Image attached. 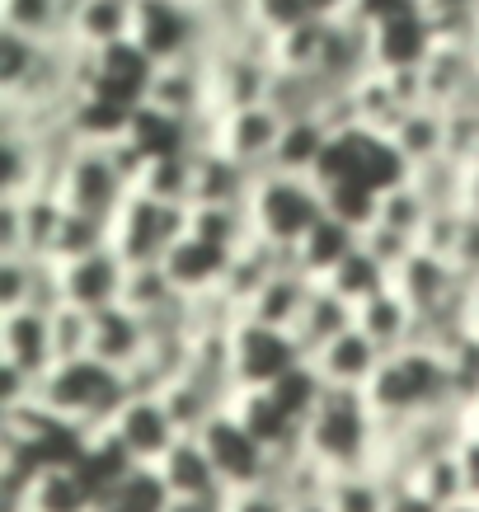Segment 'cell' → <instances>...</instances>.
Listing matches in <instances>:
<instances>
[{
	"label": "cell",
	"instance_id": "cell-1",
	"mask_svg": "<svg viewBox=\"0 0 479 512\" xmlns=\"http://www.w3.org/2000/svg\"><path fill=\"white\" fill-rule=\"evenodd\" d=\"M127 400H132L127 376L104 367V362H94V357L57 362V367L38 381V395H33V404L43 409L47 419L62 423V428H71V433H80V437L104 433Z\"/></svg>",
	"mask_w": 479,
	"mask_h": 512
},
{
	"label": "cell",
	"instance_id": "cell-2",
	"mask_svg": "<svg viewBox=\"0 0 479 512\" xmlns=\"http://www.w3.org/2000/svg\"><path fill=\"white\" fill-rule=\"evenodd\" d=\"M301 451L325 475L376 470V461H381V419L367 404V395L362 390H325L320 409L310 414L306 433H301Z\"/></svg>",
	"mask_w": 479,
	"mask_h": 512
},
{
	"label": "cell",
	"instance_id": "cell-3",
	"mask_svg": "<svg viewBox=\"0 0 479 512\" xmlns=\"http://www.w3.org/2000/svg\"><path fill=\"white\" fill-rule=\"evenodd\" d=\"M367 404L376 409L381 423H414L433 409H447V404H456L451 362L428 343L400 348L381 362L376 381L367 386Z\"/></svg>",
	"mask_w": 479,
	"mask_h": 512
},
{
	"label": "cell",
	"instance_id": "cell-4",
	"mask_svg": "<svg viewBox=\"0 0 479 512\" xmlns=\"http://www.w3.org/2000/svg\"><path fill=\"white\" fill-rule=\"evenodd\" d=\"M132 43L151 57L155 66L193 62L207 57L217 43V19L207 0H137V24Z\"/></svg>",
	"mask_w": 479,
	"mask_h": 512
},
{
	"label": "cell",
	"instance_id": "cell-5",
	"mask_svg": "<svg viewBox=\"0 0 479 512\" xmlns=\"http://www.w3.org/2000/svg\"><path fill=\"white\" fill-rule=\"evenodd\" d=\"M249 217H254V235L278 245L292 254L301 240H306L320 217H325V193L315 179H292V174L268 170L259 174L254 184V198H249Z\"/></svg>",
	"mask_w": 479,
	"mask_h": 512
},
{
	"label": "cell",
	"instance_id": "cell-6",
	"mask_svg": "<svg viewBox=\"0 0 479 512\" xmlns=\"http://www.w3.org/2000/svg\"><path fill=\"white\" fill-rule=\"evenodd\" d=\"M188 235V207L155 202L146 193H132L123 212L113 217V249L123 254V264H165L179 240Z\"/></svg>",
	"mask_w": 479,
	"mask_h": 512
},
{
	"label": "cell",
	"instance_id": "cell-7",
	"mask_svg": "<svg viewBox=\"0 0 479 512\" xmlns=\"http://www.w3.org/2000/svg\"><path fill=\"white\" fill-rule=\"evenodd\" d=\"M57 198L66 202V212H80V217L109 221L113 226V217L123 212V202L132 198V188L123 184V174L113 170V160L104 146H76V151L62 160Z\"/></svg>",
	"mask_w": 479,
	"mask_h": 512
},
{
	"label": "cell",
	"instance_id": "cell-8",
	"mask_svg": "<svg viewBox=\"0 0 479 512\" xmlns=\"http://www.w3.org/2000/svg\"><path fill=\"white\" fill-rule=\"evenodd\" d=\"M306 362L301 343L282 329H263L254 320L231 325V381L235 390H273L287 372Z\"/></svg>",
	"mask_w": 479,
	"mask_h": 512
},
{
	"label": "cell",
	"instance_id": "cell-9",
	"mask_svg": "<svg viewBox=\"0 0 479 512\" xmlns=\"http://www.w3.org/2000/svg\"><path fill=\"white\" fill-rule=\"evenodd\" d=\"M113 442L127 451L132 466H160L174 447H179V423H174L170 404L160 395H132V400L118 409V419L109 423Z\"/></svg>",
	"mask_w": 479,
	"mask_h": 512
},
{
	"label": "cell",
	"instance_id": "cell-10",
	"mask_svg": "<svg viewBox=\"0 0 479 512\" xmlns=\"http://www.w3.org/2000/svg\"><path fill=\"white\" fill-rule=\"evenodd\" d=\"M282 118L278 109L268 104H249V109H235V113H212V146L226 151L231 160L249 165L254 174H268L273 170V156H278V141H282Z\"/></svg>",
	"mask_w": 479,
	"mask_h": 512
},
{
	"label": "cell",
	"instance_id": "cell-11",
	"mask_svg": "<svg viewBox=\"0 0 479 512\" xmlns=\"http://www.w3.org/2000/svg\"><path fill=\"white\" fill-rule=\"evenodd\" d=\"M207 456H212V466H217L221 484H226V494H240V489H259V484L273 480V456L249 437V428L235 419L231 409L221 414L207 433L198 437Z\"/></svg>",
	"mask_w": 479,
	"mask_h": 512
},
{
	"label": "cell",
	"instance_id": "cell-12",
	"mask_svg": "<svg viewBox=\"0 0 479 512\" xmlns=\"http://www.w3.org/2000/svg\"><path fill=\"white\" fill-rule=\"evenodd\" d=\"M151 76H155V62L127 38V43H113L104 52H94V80L85 94L104 99L113 109L137 113L146 104V94H151Z\"/></svg>",
	"mask_w": 479,
	"mask_h": 512
},
{
	"label": "cell",
	"instance_id": "cell-13",
	"mask_svg": "<svg viewBox=\"0 0 479 512\" xmlns=\"http://www.w3.org/2000/svg\"><path fill=\"white\" fill-rule=\"evenodd\" d=\"M57 282H62V301L76 306V311H109V306H123V282H127V264L118 249H99V254H85L76 264H57Z\"/></svg>",
	"mask_w": 479,
	"mask_h": 512
},
{
	"label": "cell",
	"instance_id": "cell-14",
	"mask_svg": "<svg viewBox=\"0 0 479 512\" xmlns=\"http://www.w3.org/2000/svg\"><path fill=\"white\" fill-rule=\"evenodd\" d=\"M0 367L24 372L43 381L57 367V348H52V311L24 306V311L0 315Z\"/></svg>",
	"mask_w": 479,
	"mask_h": 512
},
{
	"label": "cell",
	"instance_id": "cell-15",
	"mask_svg": "<svg viewBox=\"0 0 479 512\" xmlns=\"http://www.w3.org/2000/svg\"><path fill=\"white\" fill-rule=\"evenodd\" d=\"M437 47H442V29H437L433 10L390 19V24H381V29H371L376 71H423Z\"/></svg>",
	"mask_w": 479,
	"mask_h": 512
},
{
	"label": "cell",
	"instance_id": "cell-16",
	"mask_svg": "<svg viewBox=\"0 0 479 512\" xmlns=\"http://www.w3.org/2000/svg\"><path fill=\"white\" fill-rule=\"evenodd\" d=\"M146 104H151V109H160V113H170V118H179V123H198V118H207V113H212V80H207V57L155 66Z\"/></svg>",
	"mask_w": 479,
	"mask_h": 512
},
{
	"label": "cell",
	"instance_id": "cell-17",
	"mask_svg": "<svg viewBox=\"0 0 479 512\" xmlns=\"http://www.w3.org/2000/svg\"><path fill=\"white\" fill-rule=\"evenodd\" d=\"M376 71V52H371V29L353 15L329 19L325 38V62H320V80L329 90H353Z\"/></svg>",
	"mask_w": 479,
	"mask_h": 512
},
{
	"label": "cell",
	"instance_id": "cell-18",
	"mask_svg": "<svg viewBox=\"0 0 479 512\" xmlns=\"http://www.w3.org/2000/svg\"><path fill=\"white\" fill-rule=\"evenodd\" d=\"M381 362H386V353H381L357 325L310 357V367L320 372V381H325L329 390H362V395H367V386L376 381Z\"/></svg>",
	"mask_w": 479,
	"mask_h": 512
},
{
	"label": "cell",
	"instance_id": "cell-19",
	"mask_svg": "<svg viewBox=\"0 0 479 512\" xmlns=\"http://www.w3.org/2000/svg\"><path fill=\"white\" fill-rule=\"evenodd\" d=\"M254 184H259V174L217 146L193 151V207H249Z\"/></svg>",
	"mask_w": 479,
	"mask_h": 512
},
{
	"label": "cell",
	"instance_id": "cell-20",
	"mask_svg": "<svg viewBox=\"0 0 479 512\" xmlns=\"http://www.w3.org/2000/svg\"><path fill=\"white\" fill-rule=\"evenodd\" d=\"M315 287H320V282H310L296 264H287V268H278L273 278L263 282L259 296L245 306L240 320H254V325H263V329H282V334H292V329L301 325V315H306V301H310Z\"/></svg>",
	"mask_w": 479,
	"mask_h": 512
},
{
	"label": "cell",
	"instance_id": "cell-21",
	"mask_svg": "<svg viewBox=\"0 0 479 512\" xmlns=\"http://www.w3.org/2000/svg\"><path fill=\"white\" fill-rule=\"evenodd\" d=\"M155 470H160L170 498H184V503H221L226 498V484H221L217 466H212V456L198 437H179V447Z\"/></svg>",
	"mask_w": 479,
	"mask_h": 512
},
{
	"label": "cell",
	"instance_id": "cell-22",
	"mask_svg": "<svg viewBox=\"0 0 479 512\" xmlns=\"http://www.w3.org/2000/svg\"><path fill=\"white\" fill-rule=\"evenodd\" d=\"M146 353H151V329H146L141 315H132L127 306H109V311L94 315V343H90L94 362H104V367L127 376Z\"/></svg>",
	"mask_w": 479,
	"mask_h": 512
},
{
	"label": "cell",
	"instance_id": "cell-23",
	"mask_svg": "<svg viewBox=\"0 0 479 512\" xmlns=\"http://www.w3.org/2000/svg\"><path fill=\"white\" fill-rule=\"evenodd\" d=\"M231 414L245 423L249 437H254L268 456H292V451H301V433H306V428L273 400V390H240L231 404Z\"/></svg>",
	"mask_w": 479,
	"mask_h": 512
},
{
	"label": "cell",
	"instance_id": "cell-24",
	"mask_svg": "<svg viewBox=\"0 0 479 512\" xmlns=\"http://www.w3.org/2000/svg\"><path fill=\"white\" fill-rule=\"evenodd\" d=\"M475 85H479V47L470 43H442L423 66V94L437 109H461Z\"/></svg>",
	"mask_w": 479,
	"mask_h": 512
},
{
	"label": "cell",
	"instance_id": "cell-25",
	"mask_svg": "<svg viewBox=\"0 0 479 512\" xmlns=\"http://www.w3.org/2000/svg\"><path fill=\"white\" fill-rule=\"evenodd\" d=\"M19 512H99V489L76 461H57L33 475Z\"/></svg>",
	"mask_w": 479,
	"mask_h": 512
},
{
	"label": "cell",
	"instance_id": "cell-26",
	"mask_svg": "<svg viewBox=\"0 0 479 512\" xmlns=\"http://www.w3.org/2000/svg\"><path fill=\"white\" fill-rule=\"evenodd\" d=\"M357 329L390 357V353H400V348H414L418 334H423V320H418V311L395 287H386V292H376L371 301L357 306Z\"/></svg>",
	"mask_w": 479,
	"mask_h": 512
},
{
	"label": "cell",
	"instance_id": "cell-27",
	"mask_svg": "<svg viewBox=\"0 0 479 512\" xmlns=\"http://www.w3.org/2000/svg\"><path fill=\"white\" fill-rule=\"evenodd\" d=\"M226 268H231V254L212 249L207 240H198V235H184V240L165 254V273H170V282L179 287L184 301H202V296L221 292Z\"/></svg>",
	"mask_w": 479,
	"mask_h": 512
},
{
	"label": "cell",
	"instance_id": "cell-28",
	"mask_svg": "<svg viewBox=\"0 0 479 512\" xmlns=\"http://www.w3.org/2000/svg\"><path fill=\"white\" fill-rule=\"evenodd\" d=\"M357 245H362V235H357L353 226H343V221H334L325 212V217H320V226H315V231H310L306 240L292 249V264L301 268L310 282H329L334 273H339V264L348 259V254H353Z\"/></svg>",
	"mask_w": 479,
	"mask_h": 512
},
{
	"label": "cell",
	"instance_id": "cell-29",
	"mask_svg": "<svg viewBox=\"0 0 479 512\" xmlns=\"http://www.w3.org/2000/svg\"><path fill=\"white\" fill-rule=\"evenodd\" d=\"M390 146L400 151V160L409 165V174L418 165H433V160L447 156V109H437V104H418L400 118L395 127V137Z\"/></svg>",
	"mask_w": 479,
	"mask_h": 512
},
{
	"label": "cell",
	"instance_id": "cell-30",
	"mask_svg": "<svg viewBox=\"0 0 479 512\" xmlns=\"http://www.w3.org/2000/svg\"><path fill=\"white\" fill-rule=\"evenodd\" d=\"M353 325H357V311L348 306V301H339V296L320 282V287L310 292L306 315H301V325L292 329V339L301 343V353H306V362H310L320 348H329V343L339 339V334H348Z\"/></svg>",
	"mask_w": 479,
	"mask_h": 512
},
{
	"label": "cell",
	"instance_id": "cell-31",
	"mask_svg": "<svg viewBox=\"0 0 479 512\" xmlns=\"http://www.w3.org/2000/svg\"><path fill=\"white\" fill-rule=\"evenodd\" d=\"M329 141H334V132H329L320 118H292V123L282 127L273 170L292 174V179H315V170H320V160H325V151H329Z\"/></svg>",
	"mask_w": 479,
	"mask_h": 512
},
{
	"label": "cell",
	"instance_id": "cell-32",
	"mask_svg": "<svg viewBox=\"0 0 479 512\" xmlns=\"http://www.w3.org/2000/svg\"><path fill=\"white\" fill-rule=\"evenodd\" d=\"M127 141L137 146L146 160H165V156H188L193 151V123H179L170 113L141 104L127 123Z\"/></svg>",
	"mask_w": 479,
	"mask_h": 512
},
{
	"label": "cell",
	"instance_id": "cell-33",
	"mask_svg": "<svg viewBox=\"0 0 479 512\" xmlns=\"http://www.w3.org/2000/svg\"><path fill=\"white\" fill-rule=\"evenodd\" d=\"M66 221V202L52 193V188H38L29 198H19V235H24V254L29 259H43L52 264V245L62 235Z\"/></svg>",
	"mask_w": 479,
	"mask_h": 512
},
{
	"label": "cell",
	"instance_id": "cell-34",
	"mask_svg": "<svg viewBox=\"0 0 479 512\" xmlns=\"http://www.w3.org/2000/svg\"><path fill=\"white\" fill-rule=\"evenodd\" d=\"M123 306L151 325V320H160V315L179 311L184 296H179V287L170 282L165 264H132L127 268V282H123Z\"/></svg>",
	"mask_w": 479,
	"mask_h": 512
},
{
	"label": "cell",
	"instance_id": "cell-35",
	"mask_svg": "<svg viewBox=\"0 0 479 512\" xmlns=\"http://www.w3.org/2000/svg\"><path fill=\"white\" fill-rule=\"evenodd\" d=\"M188 235L207 240L221 254H240L254 240L249 207H188Z\"/></svg>",
	"mask_w": 479,
	"mask_h": 512
},
{
	"label": "cell",
	"instance_id": "cell-36",
	"mask_svg": "<svg viewBox=\"0 0 479 512\" xmlns=\"http://www.w3.org/2000/svg\"><path fill=\"white\" fill-rule=\"evenodd\" d=\"M0 29L24 33L33 43H62L66 0H0Z\"/></svg>",
	"mask_w": 479,
	"mask_h": 512
},
{
	"label": "cell",
	"instance_id": "cell-37",
	"mask_svg": "<svg viewBox=\"0 0 479 512\" xmlns=\"http://www.w3.org/2000/svg\"><path fill=\"white\" fill-rule=\"evenodd\" d=\"M334 94H343V90H329L320 76L273 71V85H268V109H278L287 123H292V118H320Z\"/></svg>",
	"mask_w": 479,
	"mask_h": 512
},
{
	"label": "cell",
	"instance_id": "cell-38",
	"mask_svg": "<svg viewBox=\"0 0 479 512\" xmlns=\"http://www.w3.org/2000/svg\"><path fill=\"white\" fill-rule=\"evenodd\" d=\"M170 503L174 498L165 489V480H160V470L137 466L99 498V512H170Z\"/></svg>",
	"mask_w": 479,
	"mask_h": 512
},
{
	"label": "cell",
	"instance_id": "cell-39",
	"mask_svg": "<svg viewBox=\"0 0 479 512\" xmlns=\"http://www.w3.org/2000/svg\"><path fill=\"white\" fill-rule=\"evenodd\" d=\"M325 38H329V19H306L301 29L273 38V71H296V76H320L325 62Z\"/></svg>",
	"mask_w": 479,
	"mask_h": 512
},
{
	"label": "cell",
	"instance_id": "cell-40",
	"mask_svg": "<svg viewBox=\"0 0 479 512\" xmlns=\"http://www.w3.org/2000/svg\"><path fill=\"white\" fill-rule=\"evenodd\" d=\"M433 212H437V207L418 193L414 179H404V184H395V188H386V193H381L376 226H386V231H395V235H404V240H414V245H418V235H423V226L433 221Z\"/></svg>",
	"mask_w": 479,
	"mask_h": 512
},
{
	"label": "cell",
	"instance_id": "cell-41",
	"mask_svg": "<svg viewBox=\"0 0 479 512\" xmlns=\"http://www.w3.org/2000/svg\"><path fill=\"white\" fill-rule=\"evenodd\" d=\"M329 508L334 512H390V480L381 470H348L329 475Z\"/></svg>",
	"mask_w": 479,
	"mask_h": 512
},
{
	"label": "cell",
	"instance_id": "cell-42",
	"mask_svg": "<svg viewBox=\"0 0 479 512\" xmlns=\"http://www.w3.org/2000/svg\"><path fill=\"white\" fill-rule=\"evenodd\" d=\"M43 52H47V43H33L24 33L0 29V99H19V94L29 90V80L43 66Z\"/></svg>",
	"mask_w": 479,
	"mask_h": 512
},
{
	"label": "cell",
	"instance_id": "cell-43",
	"mask_svg": "<svg viewBox=\"0 0 479 512\" xmlns=\"http://www.w3.org/2000/svg\"><path fill=\"white\" fill-rule=\"evenodd\" d=\"M325 287H329L334 296H339V301H348V306L357 311L362 301H371L376 292H386V287H390V273H386L381 264H376V259H371L367 249L357 245L353 254H348V259L339 264V273H334V278L325 282Z\"/></svg>",
	"mask_w": 479,
	"mask_h": 512
},
{
	"label": "cell",
	"instance_id": "cell-44",
	"mask_svg": "<svg viewBox=\"0 0 479 512\" xmlns=\"http://www.w3.org/2000/svg\"><path fill=\"white\" fill-rule=\"evenodd\" d=\"M137 193H146L155 202H170V207H193V151L188 156L151 160Z\"/></svg>",
	"mask_w": 479,
	"mask_h": 512
},
{
	"label": "cell",
	"instance_id": "cell-45",
	"mask_svg": "<svg viewBox=\"0 0 479 512\" xmlns=\"http://www.w3.org/2000/svg\"><path fill=\"white\" fill-rule=\"evenodd\" d=\"M113 245V226L109 221H94V217H80V212H66L62 221V235L52 245V264H76L85 254H99V249Z\"/></svg>",
	"mask_w": 479,
	"mask_h": 512
},
{
	"label": "cell",
	"instance_id": "cell-46",
	"mask_svg": "<svg viewBox=\"0 0 479 512\" xmlns=\"http://www.w3.org/2000/svg\"><path fill=\"white\" fill-rule=\"evenodd\" d=\"M376 207H381V193L371 184H334L325 188V212L343 226H353L357 235L376 226Z\"/></svg>",
	"mask_w": 479,
	"mask_h": 512
},
{
	"label": "cell",
	"instance_id": "cell-47",
	"mask_svg": "<svg viewBox=\"0 0 479 512\" xmlns=\"http://www.w3.org/2000/svg\"><path fill=\"white\" fill-rule=\"evenodd\" d=\"M325 390L329 386L320 381V372H315L310 362H301L296 372H287L278 386H273V400H278L282 409H287V414H292V419L306 428L310 414H315V409H320V400H325Z\"/></svg>",
	"mask_w": 479,
	"mask_h": 512
},
{
	"label": "cell",
	"instance_id": "cell-48",
	"mask_svg": "<svg viewBox=\"0 0 479 512\" xmlns=\"http://www.w3.org/2000/svg\"><path fill=\"white\" fill-rule=\"evenodd\" d=\"M245 19L263 38H282V33L301 29L306 19H315V10H310V0H245Z\"/></svg>",
	"mask_w": 479,
	"mask_h": 512
},
{
	"label": "cell",
	"instance_id": "cell-49",
	"mask_svg": "<svg viewBox=\"0 0 479 512\" xmlns=\"http://www.w3.org/2000/svg\"><path fill=\"white\" fill-rule=\"evenodd\" d=\"M94 343V315L76 311V306H57L52 311V348H57V362H76V357H90Z\"/></svg>",
	"mask_w": 479,
	"mask_h": 512
},
{
	"label": "cell",
	"instance_id": "cell-50",
	"mask_svg": "<svg viewBox=\"0 0 479 512\" xmlns=\"http://www.w3.org/2000/svg\"><path fill=\"white\" fill-rule=\"evenodd\" d=\"M418 184V193L433 202L437 212H447V207H461V184H465V165H456L451 156L433 160V165H418L414 174H409Z\"/></svg>",
	"mask_w": 479,
	"mask_h": 512
},
{
	"label": "cell",
	"instance_id": "cell-51",
	"mask_svg": "<svg viewBox=\"0 0 479 512\" xmlns=\"http://www.w3.org/2000/svg\"><path fill=\"white\" fill-rule=\"evenodd\" d=\"M447 156L465 170H479V113L451 109L447 113Z\"/></svg>",
	"mask_w": 479,
	"mask_h": 512
},
{
	"label": "cell",
	"instance_id": "cell-52",
	"mask_svg": "<svg viewBox=\"0 0 479 512\" xmlns=\"http://www.w3.org/2000/svg\"><path fill=\"white\" fill-rule=\"evenodd\" d=\"M461 231H465V212H461V207L433 212V221H428V226H423V235H418V249H428V254H437V259H456Z\"/></svg>",
	"mask_w": 479,
	"mask_h": 512
},
{
	"label": "cell",
	"instance_id": "cell-53",
	"mask_svg": "<svg viewBox=\"0 0 479 512\" xmlns=\"http://www.w3.org/2000/svg\"><path fill=\"white\" fill-rule=\"evenodd\" d=\"M362 249H367L371 259H376V264L395 278V273H400V264L414 254L418 245H414V240H404V235H395V231H386V226H371V231H362Z\"/></svg>",
	"mask_w": 479,
	"mask_h": 512
},
{
	"label": "cell",
	"instance_id": "cell-54",
	"mask_svg": "<svg viewBox=\"0 0 479 512\" xmlns=\"http://www.w3.org/2000/svg\"><path fill=\"white\" fill-rule=\"evenodd\" d=\"M423 10H433V0H353L348 15L362 19L367 29H381V24H390V19L423 15Z\"/></svg>",
	"mask_w": 479,
	"mask_h": 512
},
{
	"label": "cell",
	"instance_id": "cell-55",
	"mask_svg": "<svg viewBox=\"0 0 479 512\" xmlns=\"http://www.w3.org/2000/svg\"><path fill=\"white\" fill-rule=\"evenodd\" d=\"M226 512H292V498L278 484H259V489H240L226 494Z\"/></svg>",
	"mask_w": 479,
	"mask_h": 512
},
{
	"label": "cell",
	"instance_id": "cell-56",
	"mask_svg": "<svg viewBox=\"0 0 479 512\" xmlns=\"http://www.w3.org/2000/svg\"><path fill=\"white\" fill-rule=\"evenodd\" d=\"M456 273H461L470 287L479 282V217H465V231H461V245H456Z\"/></svg>",
	"mask_w": 479,
	"mask_h": 512
},
{
	"label": "cell",
	"instance_id": "cell-57",
	"mask_svg": "<svg viewBox=\"0 0 479 512\" xmlns=\"http://www.w3.org/2000/svg\"><path fill=\"white\" fill-rule=\"evenodd\" d=\"M456 466H461V480H465V498H479V428H470V437L461 442Z\"/></svg>",
	"mask_w": 479,
	"mask_h": 512
},
{
	"label": "cell",
	"instance_id": "cell-58",
	"mask_svg": "<svg viewBox=\"0 0 479 512\" xmlns=\"http://www.w3.org/2000/svg\"><path fill=\"white\" fill-rule=\"evenodd\" d=\"M0 254H24V235H19V198H0Z\"/></svg>",
	"mask_w": 479,
	"mask_h": 512
},
{
	"label": "cell",
	"instance_id": "cell-59",
	"mask_svg": "<svg viewBox=\"0 0 479 512\" xmlns=\"http://www.w3.org/2000/svg\"><path fill=\"white\" fill-rule=\"evenodd\" d=\"M461 212H465V217H479V170H465V184H461Z\"/></svg>",
	"mask_w": 479,
	"mask_h": 512
},
{
	"label": "cell",
	"instance_id": "cell-60",
	"mask_svg": "<svg viewBox=\"0 0 479 512\" xmlns=\"http://www.w3.org/2000/svg\"><path fill=\"white\" fill-rule=\"evenodd\" d=\"M310 10H315L320 19H339V15L353 10V0H310Z\"/></svg>",
	"mask_w": 479,
	"mask_h": 512
},
{
	"label": "cell",
	"instance_id": "cell-61",
	"mask_svg": "<svg viewBox=\"0 0 479 512\" xmlns=\"http://www.w3.org/2000/svg\"><path fill=\"white\" fill-rule=\"evenodd\" d=\"M170 512H226V498L221 503H184V498H174Z\"/></svg>",
	"mask_w": 479,
	"mask_h": 512
},
{
	"label": "cell",
	"instance_id": "cell-62",
	"mask_svg": "<svg viewBox=\"0 0 479 512\" xmlns=\"http://www.w3.org/2000/svg\"><path fill=\"white\" fill-rule=\"evenodd\" d=\"M292 512H334V508H329V498L320 494V498H292Z\"/></svg>",
	"mask_w": 479,
	"mask_h": 512
},
{
	"label": "cell",
	"instance_id": "cell-63",
	"mask_svg": "<svg viewBox=\"0 0 479 512\" xmlns=\"http://www.w3.org/2000/svg\"><path fill=\"white\" fill-rule=\"evenodd\" d=\"M442 512H479V498H456V503H447Z\"/></svg>",
	"mask_w": 479,
	"mask_h": 512
},
{
	"label": "cell",
	"instance_id": "cell-64",
	"mask_svg": "<svg viewBox=\"0 0 479 512\" xmlns=\"http://www.w3.org/2000/svg\"><path fill=\"white\" fill-rule=\"evenodd\" d=\"M470 423H475V428H479V400H475V409H470Z\"/></svg>",
	"mask_w": 479,
	"mask_h": 512
}]
</instances>
